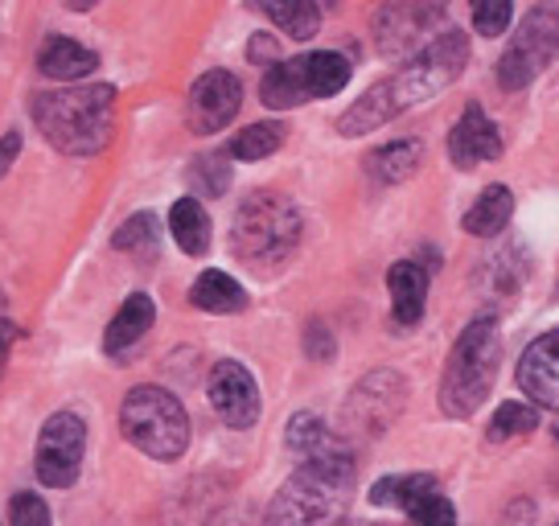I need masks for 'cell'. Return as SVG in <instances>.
<instances>
[{
	"label": "cell",
	"mask_w": 559,
	"mask_h": 526,
	"mask_svg": "<svg viewBox=\"0 0 559 526\" xmlns=\"http://www.w3.org/2000/svg\"><path fill=\"white\" fill-rule=\"evenodd\" d=\"M465 62H469V41H465V34L461 29H440L432 37V46H424L395 79L370 87L358 104L349 107L346 116L337 120V132L342 136H362V132H374L386 120H395L407 107L428 104L432 95H440L449 83L461 79Z\"/></svg>",
	"instance_id": "cell-1"
},
{
	"label": "cell",
	"mask_w": 559,
	"mask_h": 526,
	"mask_svg": "<svg viewBox=\"0 0 559 526\" xmlns=\"http://www.w3.org/2000/svg\"><path fill=\"white\" fill-rule=\"evenodd\" d=\"M354 493V456L346 449L300 461V469L272 498L267 526H337Z\"/></svg>",
	"instance_id": "cell-2"
},
{
	"label": "cell",
	"mask_w": 559,
	"mask_h": 526,
	"mask_svg": "<svg viewBox=\"0 0 559 526\" xmlns=\"http://www.w3.org/2000/svg\"><path fill=\"white\" fill-rule=\"evenodd\" d=\"M34 120L46 132V141L58 153L70 157H91L107 148L111 128H116V87H67L46 91L34 99Z\"/></svg>",
	"instance_id": "cell-3"
},
{
	"label": "cell",
	"mask_w": 559,
	"mask_h": 526,
	"mask_svg": "<svg viewBox=\"0 0 559 526\" xmlns=\"http://www.w3.org/2000/svg\"><path fill=\"white\" fill-rule=\"evenodd\" d=\"M498 362H502V334L493 316H477L469 321V330L456 337L449 367L440 379V407L444 416L465 420L477 407L486 404V395L493 391L498 379Z\"/></svg>",
	"instance_id": "cell-4"
},
{
	"label": "cell",
	"mask_w": 559,
	"mask_h": 526,
	"mask_svg": "<svg viewBox=\"0 0 559 526\" xmlns=\"http://www.w3.org/2000/svg\"><path fill=\"white\" fill-rule=\"evenodd\" d=\"M300 243V214L288 198L280 193H251L230 227L235 255L251 267H276Z\"/></svg>",
	"instance_id": "cell-5"
},
{
	"label": "cell",
	"mask_w": 559,
	"mask_h": 526,
	"mask_svg": "<svg viewBox=\"0 0 559 526\" xmlns=\"http://www.w3.org/2000/svg\"><path fill=\"white\" fill-rule=\"evenodd\" d=\"M123 437L153 461H177L190 449V416L177 395L165 386H136L123 395L120 407Z\"/></svg>",
	"instance_id": "cell-6"
},
{
	"label": "cell",
	"mask_w": 559,
	"mask_h": 526,
	"mask_svg": "<svg viewBox=\"0 0 559 526\" xmlns=\"http://www.w3.org/2000/svg\"><path fill=\"white\" fill-rule=\"evenodd\" d=\"M349 83V62L333 50H317L305 53V58H293V62H276L272 71L263 74L260 95L267 107H297L309 104V99H330Z\"/></svg>",
	"instance_id": "cell-7"
},
{
	"label": "cell",
	"mask_w": 559,
	"mask_h": 526,
	"mask_svg": "<svg viewBox=\"0 0 559 526\" xmlns=\"http://www.w3.org/2000/svg\"><path fill=\"white\" fill-rule=\"evenodd\" d=\"M551 58H559V4H539L526 13L514 41L498 58V83L502 91H523L551 67Z\"/></svg>",
	"instance_id": "cell-8"
},
{
	"label": "cell",
	"mask_w": 559,
	"mask_h": 526,
	"mask_svg": "<svg viewBox=\"0 0 559 526\" xmlns=\"http://www.w3.org/2000/svg\"><path fill=\"white\" fill-rule=\"evenodd\" d=\"M83 453H87V423L74 411H58L46 420L41 437L34 449V469L37 481L50 490H70L83 469Z\"/></svg>",
	"instance_id": "cell-9"
},
{
	"label": "cell",
	"mask_w": 559,
	"mask_h": 526,
	"mask_svg": "<svg viewBox=\"0 0 559 526\" xmlns=\"http://www.w3.org/2000/svg\"><path fill=\"white\" fill-rule=\"evenodd\" d=\"M239 104H243L239 79L227 71H210L193 83L186 116H190V128L198 136H210V132H223V128L239 116Z\"/></svg>",
	"instance_id": "cell-10"
},
{
	"label": "cell",
	"mask_w": 559,
	"mask_h": 526,
	"mask_svg": "<svg viewBox=\"0 0 559 526\" xmlns=\"http://www.w3.org/2000/svg\"><path fill=\"white\" fill-rule=\"evenodd\" d=\"M210 407L223 416L227 428H251L260 420V386L251 379V370L239 362H218L210 370Z\"/></svg>",
	"instance_id": "cell-11"
},
{
	"label": "cell",
	"mask_w": 559,
	"mask_h": 526,
	"mask_svg": "<svg viewBox=\"0 0 559 526\" xmlns=\"http://www.w3.org/2000/svg\"><path fill=\"white\" fill-rule=\"evenodd\" d=\"M444 17L437 4H391L379 13V50L400 58V53L432 46V25Z\"/></svg>",
	"instance_id": "cell-12"
},
{
	"label": "cell",
	"mask_w": 559,
	"mask_h": 526,
	"mask_svg": "<svg viewBox=\"0 0 559 526\" xmlns=\"http://www.w3.org/2000/svg\"><path fill=\"white\" fill-rule=\"evenodd\" d=\"M403 407V379L400 374H370L367 383L354 386L346 404V420L358 432H383Z\"/></svg>",
	"instance_id": "cell-13"
},
{
	"label": "cell",
	"mask_w": 559,
	"mask_h": 526,
	"mask_svg": "<svg viewBox=\"0 0 559 526\" xmlns=\"http://www.w3.org/2000/svg\"><path fill=\"white\" fill-rule=\"evenodd\" d=\"M519 386L539 407L559 411V330L535 337L519 358Z\"/></svg>",
	"instance_id": "cell-14"
},
{
	"label": "cell",
	"mask_w": 559,
	"mask_h": 526,
	"mask_svg": "<svg viewBox=\"0 0 559 526\" xmlns=\"http://www.w3.org/2000/svg\"><path fill=\"white\" fill-rule=\"evenodd\" d=\"M498 153H502L498 123L489 120L481 107H465V116L449 132V160H453L456 169H473L481 160H493Z\"/></svg>",
	"instance_id": "cell-15"
},
{
	"label": "cell",
	"mask_w": 559,
	"mask_h": 526,
	"mask_svg": "<svg viewBox=\"0 0 559 526\" xmlns=\"http://www.w3.org/2000/svg\"><path fill=\"white\" fill-rule=\"evenodd\" d=\"M153 316H157V309H153V300L144 297V292L128 297L120 304V313L111 316V325H107L104 350L111 354V358H120V354H128L132 346H140L144 334L153 330Z\"/></svg>",
	"instance_id": "cell-16"
},
{
	"label": "cell",
	"mask_w": 559,
	"mask_h": 526,
	"mask_svg": "<svg viewBox=\"0 0 559 526\" xmlns=\"http://www.w3.org/2000/svg\"><path fill=\"white\" fill-rule=\"evenodd\" d=\"M386 288H391V313L400 325H416L424 316V300H428V272L419 263L403 260L386 272Z\"/></svg>",
	"instance_id": "cell-17"
},
{
	"label": "cell",
	"mask_w": 559,
	"mask_h": 526,
	"mask_svg": "<svg viewBox=\"0 0 559 526\" xmlns=\"http://www.w3.org/2000/svg\"><path fill=\"white\" fill-rule=\"evenodd\" d=\"M37 67H41L46 79L74 83V79H87V74L99 67V58H95L87 46L70 41V37H53V41H46V50H41V58H37Z\"/></svg>",
	"instance_id": "cell-18"
},
{
	"label": "cell",
	"mask_w": 559,
	"mask_h": 526,
	"mask_svg": "<svg viewBox=\"0 0 559 526\" xmlns=\"http://www.w3.org/2000/svg\"><path fill=\"white\" fill-rule=\"evenodd\" d=\"M510 214H514V198H510L507 186H489L477 202H473V211L465 214V230L477 235V239H493L498 230H507Z\"/></svg>",
	"instance_id": "cell-19"
},
{
	"label": "cell",
	"mask_w": 559,
	"mask_h": 526,
	"mask_svg": "<svg viewBox=\"0 0 559 526\" xmlns=\"http://www.w3.org/2000/svg\"><path fill=\"white\" fill-rule=\"evenodd\" d=\"M419 160H424V148L419 141H395L379 148V153H370L367 157V174L374 181H383V186H395V181H407V177L419 169Z\"/></svg>",
	"instance_id": "cell-20"
},
{
	"label": "cell",
	"mask_w": 559,
	"mask_h": 526,
	"mask_svg": "<svg viewBox=\"0 0 559 526\" xmlns=\"http://www.w3.org/2000/svg\"><path fill=\"white\" fill-rule=\"evenodd\" d=\"M190 300L206 313H239L247 304V292L230 280L227 272H202L190 288Z\"/></svg>",
	"instance_id": "cell-21"
},
{
	"label": "cell",
	"mask_w": 559,
	"mask_h": 526,
	"mask_svg": "<svg viewBox=\"0 0 559 526\" xmlns=\"http://www.w3.org/2000/svg\"><path fill=\"white\" fill-rule=\"evenodd\" d=\"M169 230H174L177 247L186 255H202L210 247V218L198 198H181L174 211H169Z\"/></svg>",
	"instance_id": "cell-22"
},
{
	"label": "cell",
	"mask_w": 559,
	"mask_h": 526,
	"mask_svg": "<svg viewBox=\"0 0 559 526\" xmlns=\"http://www.w3.org/2000/svg\"><path fill=\"white\" fill-rule=\"evenodd\" d=\"M260 9L267 21H276L280 34L297 37V41H309L321 29V9L313 0H267Z\"/></svg>",
	"instance_id": "cell-23"
},
{
	"label": "cell",
	"mask_w": 559,
	"mask_h": 526,
	"mask_svg": "<svg viewBox=\"0 0 559 526\" xmlns=\"http://www.w3.org/2000/svg\"><path fill=\"white\" fill-rule=\"evenodd\" d=\"M428 493H437V477H432V474L383 477V481L370 490V502H374V506H403V510H412V506H419Z\"/></svg>",
	"instance_id": "cell-24"
},
{
	"label": "cell",
	"mask_w": 559,
	"mask_h": 526,
	"mask_svg": "<svg viewBox=\"0 0 559 526\" xmlns=\"http://www.w3.org/2000/svg\"><path fill=\"white\" fill-rule=\"evenodd\" d=\"M288 449L300 453V461H309V456H325V453H337V449H346L342 440L333 437L325 423L317 420V416H297V420L288 423Z\"/></svg>",
	"instance_id": "cell-25"
},
{
	"label": "cell",
	"mask_w": 559,
	"mask_h": 526,
	"mask_svg": "<svg viewBox=\"0 0 559 526\" xmlns=\"http://www.w3.org/2000/svg\"><path fill=\"white\" fill-rule=\"evenodd\" d=\"M280 144H284V128H280V123H251V128H243V132L230 141V157L263 160V157H272Z\"/></svg>",
	"instance_id": "cell-26"
},
{
	"label": "cell",
	"mask_w": 559,
	"mask_h": 526,
	"mask_svg": "<svg viewBox=\"0 0 559 526\" xmlns=\"http://www.w3.org/2000/svg\"><path fill=\"white\" fill-rule=\"evenodd\" d=\"M535 407L526 404H502L493 411V420H489V440L498 444V440H510V437H526L531 428H535Z\"/></svg>",
	"instance_id": "cell-27"
},
{
	"label": "cell",
	"mask_w": 559,
	"mask_h": 526,
	"mask_svg": "<svg viewBox=\"0 0 559 526\" xmlns=\"http://www.w3.org/2000/svg\"><path fill=\"white\" fill-rule=\"evenodd\" d=\"M407 523L412 526H456V510L444 493H428L419 506L407 510Z\"/></svg>",
	"instance_id": "cell-28"
},
{
	"label": "cell",
	"mask_w": 559,
	"mask_h": 526,
	"mask_svg": "<svg viewBox=\"0 0 559 526\" xmlns=\"http://www.w3.org/2000/svg\"><path fill=\"white\" fill-rule=\"evenodd\" d=\"M116 247L120 251H148V247H157V218L153 214H136V218H128L116 235Z\"/></svg>",
	"instance_id": "cell-29"
},
{
	"label": "cell",
	"mask_w": 559,
	"mask_h": 526,
	"mask_svg": "<svg viewBox=\"0 0 559 526\" xmlns=\"http://www.w3.org/2000/svg\"><path fill=\"white\" fill-rule=\"evenodd\" d=\"M510 17H514V9H510L507 0H481V4H473V29L481 37L507 34Z\"/></svg>",
	"instance_id": "cell-30"
},
{
	"label": "cell",
	"mask_w": 559,
	"mask_h": 526,
	"mask_svg": "<svg viewBox=\"0 0 559 526\" xmlns=\"http://www.w3.org/2000/svg\"><path fill=\"white\" fill-rule=\"evenodd\" d=\"M9 526H50V506L37 493H17L9 506Z\"/></svg>",
	"instance_id": "cell-31"
},
{
	"label": "cell",
	"mask_w": 559,
	"mask_h": 526,
	"mask_svg": "<svg viewBox=\"0 0 559 526\" xmlns=\"http://www.w3.org/2000/svg\"><path fill=\"white\" fill-rule=\"evenodd\" d=\"M202 177H210L206 193H223L227 190V181H230V169L218 157H202L198 160V169H193V181H202Z\"/></svg>",
	"instance_id": "cell-32"
},
{
	"label": "cell",
	"mask_w": 559,
	"mask_h": 526,
	"mask_svg": "<svg viewBox=\"0 0 559 526\" xmlns=\"http://www.w3.org/2000/svg\"><path fill=\"white\" fill-rule=\"evenodd\" d=\"M21 153V136L17 132H9V136H0V177L13 169V160Z\"/></svg>",
	"instance_id": "cell-33"
}]
</instances>
